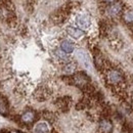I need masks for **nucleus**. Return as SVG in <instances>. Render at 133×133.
Instances as JSON below:
<instances>
[{"instance_id":"15","label":"nucleus","mask_w":133,"mask_h":133,"mask_svg":"<svg viewBox=\"0 0 133 133\" xmlns=\"http://www.w3.org/2000/svg\"><path fill=\"white\" fill-rule=\"evenodd\" d=\"M103 1H104L105 3H108V4H110V5H111V4H114V3H116L118 0H103Z\"/></svg>"},{"instance_id":"12","label":"nucleus","mask_w":133,"mask_h":133,"mask_svg":"<svg viewBox=\"0 0 133 133\" xmlns=\"http://www.w3.org/2000/svg\"><path fill=\"white\" fill-rule=\"evenodd\" d=\"M75 70H76V65L74 63H69L64 66V71L66 74H72V73L75 72Z\"/></svg>"},{"instance_id":"6","label":"nucleus","mask_w":133,"mask_h":133,"mask_svg":"<svg viewBox=\"0 0 133 133\" xmlns=\"http://www.w3.org/2000/svg\"><path fill=\"white\" fill-rule=\"evenodd\" d=\"M35 133H49V127L45 122H39L34 127Z\"/></svg>"},{"instance_id":"7","label":"nucleus","mask_w":133,"mask_h":133,"mask_svg":"<svg viewBox=\"0 0 133 133\" xmlns=\"http://www.w3.org/2000/svg\"><path fill=\"white\" fill-rule=\"evenodd\" d=\"M77 24H78V26L80 28L87 29L90 26V19H89V17H87V16L82 15V16H79V17H77Z\"/></svg>"},{"instance_id":"11","label":"nucleus","mask_w":133,"mask_h":133,"mask_svg":"<svg viewBox=\"0 0 133 133\" xmlns=\"http://www.w3.org/2000/svg\"><path fill=\"white\" fill-rule=\"evenodd\" d=\"M77 54H78V57L80 58V61L83 63L85 66H89V59H88V57H87V55H86L85 52H83L82 50H79V51L77 52Z\"/></svg>"},{"instance_id":"9","label":"nucleus","mask_w":133,"mask_h":133,"mask_svg":"<svg viewBox=\"0 0 133 133\" xmlns=\"http://www.w3.org/2000/svg\"><path fill=\"white\" fill-rule=\"evenodd\" d=\"M61 48L66 53H72L74 51V44L69 40H64L61 43Z\"/></svg>"},{"instance_id":"4","label":"nucleus","mask_w":133,"mask_h":133,"mask_svg":"<svg viewBox=\"0 0 133 133\" xmlns=\"http://www.w3.org/2000/svg\"><path fill=\"white\" fill-rule=\"evenodd\" d=\"M121 10H122V5H121V3L116 2V3H114V4H111V5L108 7L107 12H108V15H109L110 17H116V16H118V15L121 12Z\"/></svg>"},{"instance_id":"1","label":"nucleus","mask_w":133,"mask_h":133,"mask_svg":"<svg viewBox=\"0 0 133 133\" xmlns=\"http://www.w3.org/2000/svg\"><path fill=\"white\" fill-rule=\"evenodd\" d=\"M107 80L108 82L112 85H118L121 82H123L124 77L122 75V73L118 70H110L107 73Z\"/></svg>"},{"instance_id":"2","label":"nucleus","mask_w":133,"mask_h":133,"mask_svg":"<svg viewBox=\"0 0 133 133\" xmlns=\"http://www.w3.org/2000/svg\"><path fill=\"white\" fill-rule=\"evenodd\" d=\"M73 83L80 86V87H84V86H87L88 83V78L87 76L83 74V73H79L77 74L76 76L73 77Z\"/></svg>"},{"instance_id":"10","label":"nucleus","mask_w":133,"mask_h":133,"mask_svg":"<svg viewBox=\"0 0 133 133\" xmlns=\"http://www.w3.org/2000/svg\"><path fill=\"white\" fill-rule=\"evenodd\" d=\"M123 19L126 23H133V9H128L123 14Z\"/></svg>"},{"instance_id":"8","label":"nucleus","mask_w":133,"mask_h":133,"mask_svg":"<svg viewBox=\"0 0 133 133\" xmlns=\"http://www.w3.org/2000/svg\"><path fill=\"white\" fill-rule=\"evenodd\" d=\"M21 119H22V121H23L24 123L30 124V123H32L34 120H35V113L32 112V111H27V112H25V113L22 115Z\"/></svg>"},{"instance_id":"14","label":"nucleus","mask_w":133,"mask_h":133,"mask_svg":"<svg viewBox=\"0 0 133 133\" xmlns=\"http://www.w3.org/2000/svg\"><path fill=\"white\" fill-rule=\"evenodd\" d=\"M56 55L61 58V59H66V52H64L63 50H56L55 51Z\"/></svg>"},{"instance_id":"3","label":"nucleus","mask_w":133,"mask_h":133,"mask_svg":"<svg viewBox=\"0 0 133 133\" xmlns=\"http://www.w3.org/2000/svg\"><path fill=\"white\" fill-rule=\"evenodd\" d=\"M99 129L101 133H112L113 132V124L108 119H102L99 123Z\"/></svg>"},{"instance_id":"13","label":"nucleus","mask_w":133,"mask_h":133,"mask_svg":"<svg viewBox=\"0 0 133 133\" xmlns=\"http://www.w3.org/2000/svg\"><path fill=\"white\" fill-rule=\"evenodd\" d=\"M6 112H7V103L2 97H0V113L5 114Z\"/></svg>"},{"instance_id":"5","label":"nucleus","mask_w":133,"mask_h":133,"mask_svg":"<svg viewBox=\"0 0 133 133\" xmlns=\"http://www.w3.org/2000/svg\"><path fill=\"white\" fill-rule=\"evenodd\" d=\"M66 32L70 36H72L75 39H80L82 36H84V32L82 30H80L78 28H74V27H69L66 29Z\"/></svg>"}]
</instances>
